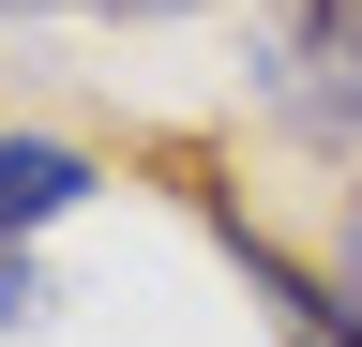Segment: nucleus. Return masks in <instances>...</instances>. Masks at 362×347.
I'll return each mask as SVG.
<instances>
[{
  "instance_id": "nucleus-5",
  "label": "nucleus",
  "mask_w": 362,
  "mask_h": 347,
  "mask_svg": "<svg viewBox=\"0 0 362 347\" xmlns=\"http://www.w3.org/2000/svg\"><path fill=\"white\" fill-rule=\"evenodd\" d=\"M0 16H16V0H0Z\"/></svg>"
},
{
  "instance_id": "nucleus-2",
  "label": "nucleus",
  "mask_w": 362,
  "mask_h": 347,
  "mask_svg": "<svg viewBox=\"0 0 362 347\" xmlns=\"http://www.w3.org/2000/svg\"><path fill=\"white\" fill-rule=\"evenodd\" d=\"M76 196H90V151H76V136H0V242L61 227Z\"/></svg>"
},
{
  "instance_id": "nucleus-4",
  "label": "nucleus",
  "mask_w": 362,
  "mask_h": 347,
  "mask_svg": "<svg viewBox=\"0 0 362 347\" xmlns=\"http://www.w3.org/2000/svg\"><path fill=\"white\" fill-rule=\"evenodd\" d=\"M90 16H197V0H90Z\"/></svg>"
},
{
  "instance_id": "nucleus-1",
  "label": "nucleus",
  "mask_w": 362,
  "mask_h": 347,
  "mask_svg": "<svg viewBox=\"0 0 362 347\" xmlns=\"http://www.w3.org/2000/svg\"><path fill=\"white\" fill-rule=\"evenodd\" d=\"M272 106H287L302 136H347V151H362V0H302V16H287Z\"/></svg>"
},
{
  "instance_id": "nucleus-3",
  "label": "nucleus",
  "mask_w": 362,
  "mask_h": 347,
  "mask_svg": "<svg viewBox=\"0 0 362 347\" xmlns=\"http://www.w3.org/2000/svg\"><path fill=\"white\" fill-rule=\"evenodd\" d=\"M16 317H45V272H30L16 242H0V332H16Z\"/></svg>"
}]
</instances>
